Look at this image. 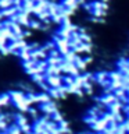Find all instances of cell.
Returning a JSON list of instances; mask_svg holds the SVG:
<instances>
[{"label": "cell", "instance_id": "6da1fadb", "mask_svg": "<svg viewBox=\"0 0 129 134\" xmlns=\"http://www.w3.org/2000/svg\"><path fill=\"white\" fill-rule=\"evenodd\" d=\"M44 82L47 84L49 88H58L62 85V78L60 75H46Z\"/></svg>", "mask_w": 129, "mask_h": 134}]
</instances>
